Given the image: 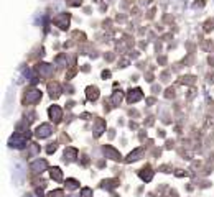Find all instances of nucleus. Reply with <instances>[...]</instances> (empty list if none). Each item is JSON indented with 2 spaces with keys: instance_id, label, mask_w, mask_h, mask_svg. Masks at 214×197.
<instances>
[{
  "instance_id": "3",
  "label": "nucleus",
  "mask_w": 214,
  "mask_h": 197,
  "mask_svg": "<svg viewBox=\"0 0 214 197\" xmlns=\"http://www.w3.org/2000/svg\"><path fill=\"white\" fill-rule=\"evenodd\" d=\"M56 23H59L61 28H66V25L69 23V17L68 15H61V17L56 18Z\"/></svg>"
},
{
  "instance_id": "6",
  "label": "nucleus",
  "mask_w": 214,
  "mask_h": 197,
  "mask_svg": "<svg viewBox=\"0 0 214 197\" xmlns=\"http://www.w3.org/2000/svg\"><path fill=\"white\" fill-rule=\"evenodd\" d=\"M51 176H53V177H56V179H61V172H59V169H53V172H51Z\"/></svg>"
},
{
  "instance_id": "5",
  "label": "nucleus",
  "mask_w": 214,
  "mask_h": 197,
  "mask_svg": "<svg viewBox=\"0 0 214 197\" xmlns=\"http://www.w3.org/2000/svg\"><path fill=\"white\" fill-rule=\"evenodd\" d=\"M109 153L111 155V159H120V156H119V153L115 151V150H112V148H106V155Z\"/></svg>"
},
{
  "instance_id": "2",
  "label": "nucleus",
  "mask_w": 214,
  "mask_h": 197,
  "mask_svg": "<svg viewBox=\"0 0 214 197\" xmlns=\"http://www.w3.org/2000/svg\"><path fill=\"white\" fill-rule=\"evenodd\" d=\"M50 117L54 120V122H59V120H61V110H59V107H51V109H50Z\"/></svg>"
},
{
  "instance_id": "7",
  "label": "nucleus",
  "mask_w": 214,
  "mask_h": 197,
  "mask_svg": "<svg viewBox=\"0 0 214 197\" xmlns=\"http://www.w3.org/2000/svg\"><path fill=\"white\" fill-rule=\"evenodd\" d=\"M119 100H122V94H120V92L114 94V102H115V104H119Z\"/></svg>"
},
{
  "instance_id": "4",
  "label": "nucleus",
  "mask_w": 214,
  "mask_h": 197,
  "mask_svg": "<svg viewBox=\"0 0 214 197\" xmlns=\"http://www.w3.org/2000/svg\"><path fill=\"white\" fill-rule=\"evenodd\" d=\"M97 95H99V90H97L96 87H89V89H87V97H89L91 100L97 99Z\"/></svg>"
},
{
  "instance_id": "1",
  "label": "nucleus",
  "mask_w": 214,
  "mask_h": 197,
  "mask_svg": "<svg viewBox=\"0 0 214 197\" xmlns=\"http://www.w3.org/2000/svg\"><path fill=\"white\" fill-rule=\"evenodd\" d=\"M36 135L41 136V138L50 136V135H51V127H50V125H41V127L38 128V131H36Z\"/></svg>"
}]
</instances>
